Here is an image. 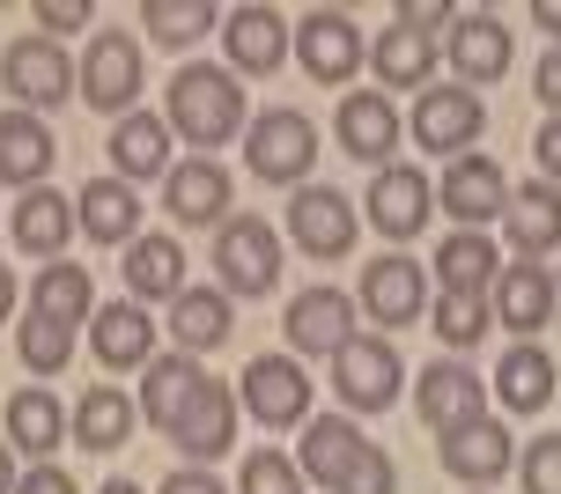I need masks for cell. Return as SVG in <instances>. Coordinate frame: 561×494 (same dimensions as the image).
I'll return each mask as SVG.
<instances>
[{
	"instance_id": "1",
	"label": "cell",
	"mask_w": 561,
	"mask_h": 494,
	"mask_svg": "<svg viewBox=\"0 0 561 494\" xmlns=\"http://www.w3.org/2000/svg\"><path fill=\"white\" fill-rule=\"evenodd\" d=\"M163 126L185 140V148H222V140H237L244 134V89H237V74L185 59V67L170 74Z\"/></svg>"
},
{
	"instance_id": "2",
	"label": "cell",
	"mask_w": 561,
	"mask_h": 494,
	"mask_svg": "<svg viewBox=\"0 0 561 494\" xmlns=\"http://www.w3.org/2000/svg\"><path fill=\"white\" fill-rule=\"evenodd\" d=\"M244 163H252L259 185H288V193H304L310 163H318V126H310L296 104L259 111L252 126H244Z\"/></svg>"
},
{
	"instance_id": "3",
	"label": "cell",
	"mask_w": 561,
	"mask_h": 494,
	"mask_svg": "<svg viewBox=\"0 0 561 494\" xmlns=\"http://www.w3.org/2000/svg\"><path fill=\"white\" fill-rule=\"evenodd\" d=\"M215 274H222V296L237 302H259V296H274V280H280V237H274V221H259V215H229L222 229H215Z\"/></svg>"
},
{
	"instance_id": "4",
	"label": "cell",
	"mask_w": 561,
	"mask_h": 494,
	"mask_svg": "<svg viewBox=\"0 0 561 494\" xmlns=\"http://www.w3.org/2000/svg\"><path fill=\"white\" fill-rule=\"evenodd\" d=\"M0 89L15 96V111H53L82 89V67L59 53L53 37H15L8 59H0Z\"/></svg>"
},
{
	"instance_id": "5",
	"label": "cell",
	"mask_w": 561,
	"mask_h": 494,
	"mask_svg": "<svg viewBox=\"0 0 561 494\" xmlns=\"http://www.w3.org/2000/svg\"><path fill=\"white\" fill-rule=\"evenodd\" d=\"M363 237V207L333 185H304V193L288 199V244L304 251V259H347Z\"/></svg>"
},
{
	"instance_id": "6",
	"label": "cell",
	"mask_w": 561,
	"mask_h": 494,
	"mask_svg": "<svg viewBox=\"0 0 561 494\" xmlns=\"http://www.w3.org/2000/svg\"><path fill=\"white\" fill-rule=\"evenodd\" d=\"M399 384H407V369H399L392 340L355 332V340L333 355V391H340V406H347V413H385L399 399Z\"/></svg>"
},
{
	"instance_id": "7",
	"label": "cell",
	"mask_w": 561,
	"mask_h": 494,
	"mask_svg": "<svg viewBox=\"0 0 561 494\" xmlns=\"http://www.w3.org/2000/svg\"><path fill=\"white\" fill-rule=\"evenodd\" d=\"M237 406H252L259 428H296L310 413V369L296 355H252L237 377Z\"/></svg>"
},
{
	"instance_id": "8",
	"label": "cell",
	"mask_w": 561,
	"mask_h": 494,
	"mask_svg": "<svg viewBox=\"0 0 561 494\" xmlns=\"http://www.w3.org/2000/svg\"><path fill=\"white\" fill-rule=\"evenodd\" d=\"M414 140L428 148V156H473V140H480V126H488V104H480V89H466V82H450V89H421V104H414Z\"/></svg>"
},
{
	"instance_id": "9",
	"label": "cell",
	"mask_w": 561,
	"mask_h": 494,
	"mask_svg": "<svg viewBox=\"0 0 561 494\" xmlns=\"http://www.w3.org/2000/svg\"><path fill=\"white\" fill-rule=\"evenodd\" d=\"M510 193H517V185L503 177V163L473 148V156H458V163L444 170V185H436V207H444L458 229H488V221H503V215H510Z\"/></svg>"
},
{
	"instance_id": "10",
	"label": "cell",
	"mask_w": 561,
	"mask_h": 494,
	"mask_svg": "<svg viewBox=\"0 0 561 494\" xmlns=\"http://www.w3.org/2000/svg\"><path fill=\"white\" fill-rule=\"evenodd\" d=\"M355 302H363L369 325H414L421 310H428V274H421V259H407V251L369 259L363 280H355Z\"/></svg>"
},
{
	"instance_id": "11",
	"label": "cell",
	"mask_w": 561,
	"mask_h": 494,
	"mask_svg": "<svg viewBox=\"0 0 561 494\" xmlns=\"http://www.w3.org/2000/svg\"><path fill=\"white\" fill-rule=\"evenodd\" d=\"M134 96H140V45L126 30H96L82 53V104L134 118Z\"/></svg>"
},
{
	"instance_id": "12",
	"label": "cell",
	"mask_w": 561,
	"mask_h": 494,
	"mask_svg": "<svg viewBox=\"0 0 561 494\" xmlns=\"http://www.w3.org/2000/svg\"><path fill=\"white\" fill-rule=\"evenodd\" d=\"M355 318H363V302L347 296V288H304V296L288 302V347L296 355H325L333 361L347 340H355Z\"/></svg>"
},
{
	"instance_id": "13",
	"label": "cell",
	"mask_w": 561,
	"mask_h": 494,
	"mask_svg": "<svg viewBox=\"0 0 561 494\" xmlns=\"http://www.w3.org/2000/svg\"><path fill=\"white\" fill-rule=\"evenodd\" d=\"M296 59H304L310 82H347L355 67H363V30L355 15H340V8H310L304 23H296Z\"/></svg>"
},
{
	"instance_id": "14",
	"label": "cell",
	"mask_w": 561,
	"mask_h": 494,
	"mask_svg": "<svg viewBox=\"0 0 561 494\" xmlns=\"http://www.w3.org/2000/svg\"><path fill=\"white\" fill-rule=\"evenodd\" d=\"M414 406H421V421H428L436 436H458V428L488 421V377H473L466 361H436V369L414 384Z\"/></svg>"
},
{
	"instance_id": "15",
	"label": "cell",
	"mask_w": 561,
	"mask_h": 494,
	"mask_svg": "<svg viewBox=\"0 0 561 494\" xmlns=\"http://www.w3.org/2000/svg\"><path fill=\"white\" fill-rule=\"evenodd\" d=\"M428 170H414V163H385L377 177H369V229H385L392 244H407V237H421L428 229Z\"/></svg>"
},
{
	"instance_id": "16",
	"label": "cell",
	"mask_w": 561,
	"mask_h": 494,
	"mask_svg": "<svg viewBox=\"0 0 561 494\" xmlns=\"http://www.w3.org/2000/svg\"><path fill=\"white\" fill-rule=\"evenodd\" d=\"M163 215L178 229H222L229 221V170L215 156H193L163 177Z\"/></svg>"
},
{
	"instance_id": "17",
	"label": "cell",
	"mask_w": 561,
	"mask_h": 494,
	"mask_svg": "<svg viewBox=\"0 0 561 494\" xmlns=\"http://www.w3.org/2000/svg\"><path fill=\"white\" fill-rule=\"evenodd\" d=\"M510 59H517V37L503 30L495 8H480V15H458V23H450V67H458V82H466V89L503 82Z\"/></svg>"
},
{
	"instance_id": "18",
	"label": "cell",
	"mask_w": 561,
	"mask_h": 494,
	"mask_svg": "<svg viewBox=\"0 0 561 494\" xmlns=\"http://www.w3.org/2000/svg\"><path fill=\"white\" fill-rule=\"evenodd\" d=\"M495 325H510L517 340H533V332L554 325V302H561V280L539 266V259H517V266H503V280H495Z\"/></svg>"
},
{
	"instance_id": "19",
	"label": "cell",
	"mask_w": 561,
	"mask_h": 494,
	"mask_svg": "<svg viewBox=\"0 0 561 494\" xmlns=\"http://www.w3.org/2000/svg\"><path fill=\"white\" fill-rule=\"evenodd\" d=\"M333 134H340V148L355 156V163H392V148H399V111H392V96L385 89H355V96H340V118H333Z\"/></svg>"
},
{
	"instance_id": "20",
	"label": "cell",
	"mask_w": 561,
	"mask_h": 494,
	"mask_svg": "<svg viewBox=\"0 0 561 494\" xmlns=\"http://www.w3.org/2000/svg\"><path fill=\"white\" fill-rule=\"evenodd\" d=\"M369 443L363 428H355V413H310V428H304V450H296V466H304V480H318V487H333L355 472V458H363Z\"/></svg>"
},
{
	"instance_id": "21",
	"label": "cell",
	"mask_w": 561,
	"mask_h": 494,
	"mask_svg": "<svg viewBox=\"0 0 561 494\" xmlns=\"http://www.w3.org/2000/svg\"><path fill=\"white\" fill-rule=\"evenodd\" d=\"M89 347H96L104 369H148V361H156V318H148L134 296L104 302V310L89 318Z\"/></svg>"
},
{
	"instance_id": "22",
	"label": "cell",
	"mask_w": 561,
	"mask_h": 494,
	"mask_svg": "<svg viewBox=\"0 0 561 494\" xmlns=\"http://www.w3.org/2000/svg\"><path fill=\"white\" fill-rule=\"evenodd\" d=\"M199 384H207L199 355H156L148 369H140V421L170 436V428L185 421V406L199 399Z\"/></svg>"
},
{
	"instance_id": "23",
	"label": "cell",
	"mask_w": 561,
	"mask_h": 494,
	"mask_svg": "<svg viewBox=\"0 0 561 494\" xmlns=\"http://www.w3.org/2000/svg\"><path fill=\"white\" fill-rule=\"evenodd\" d=\"M510 466H517V436H510L503 421H473V428L444 436V472L466 480V487H495Z\"/></svg>"
},
{
	"instance_id": "24",
	"label": "cell",
	"mask_w": 561,
	"mask_h": 494,
	"mask_svg": "<svg viewBox=\"0 0 561 494\" xmlns=\"http://www.w3.org/2000/svg\"><path fill=\"white\" fill-rule=\"evenodd\" d=\"M53 170V126L37 111H0V185H15V199L37 193Z\"/></svg>"
},
{
	"instance_id": "25",
	"label": "cell",
	"mask_w": 561,
	"mask_h": 494,
	"mask_svg": "<svg viewBox=\"0 0 561 494\" xmlns=\"http://www.w3.org/2000/svg\"><path fill=\"white\" fill-rule=\"evenodd\" d=\"M503 280V251L488 244V229H450L436 244V288L444 296H495Z\"/></svg>"
},
{
	"instance_id": "26",
	"label": "cell",
	"mask_w": 561,
	"mask_h": 494,
	"mask_svg": "<svg viewBox=\"0 0 561 494\" xmlns=\"http://www.w3.org/2000/svg\"><path fill=\"white\" fill-rule=\"evenodd\" d=\"M237 413H244V406H237V391L207 377V384H199V399L185 406V421L170 428V443H178L185 458H199V466H207V458H222L229 443H237Z\"/></svg>"
},
{
	"instance_id": "27",
	"label": "cell",
	"mask_w": 561,
	"mask_h": 494,
	"mask_svg": "<svg viewBox=\"0 0 561 494\" xmlns=\"http://www.w3.org/2000/svg\"><path fill=\"white\" fill-rule=\"evenodd\" d=\"M75 221H82L89 244H134L140 237V185H126V177H89L82 199H75Z\"/></svg>"
},
{
	"instance_id": "28",
	"label": "cell",
	"mask_w": 561,
	"mask_h": 494,
	"mask_svg": "<svg viewBox=\"0 0 561 494\" xmlns=\"http://www.w3.org/2000/svg\"><path fill=\"white\" fill-rule=\"evenodd\" d=\"M185 288H193V280H185V244L140 229L134 244H126V296L134 302H178Z\"/></svg>"
},
{
	"instance_id": "29",
	"label": "cell",
	"mask_w": 561,
	"mask_h": 494,
	"mask_svg": "<svg viewBox=\"0 0 561 494\" xmlns=\"http://www.w3.org/2000/svg\"><path fill=\"white\" fill-rule=\"evenodd\" d=\"M170 126L156 118V111H134V118H118L112 126V177H126V185H148V177H170Z\"/></svg>"
},
{
	"instance_id": "30",
	"label": "cell",
	"mask_w": 561,
	"mask_h": 494,
	"mask_svg": "<svg viewBox=\"0 0 561 494\" xmlns=\"http://www.w3.org/2000/svg\"><path fill=\"white\" fill-rule=\"evenodd\" d=\"M503 237L517 244V259L561 251V185H547V177L517 185V193H510V215H503Z\"/></svg>"
},
{
	"instance_id": "31",
	"label": "cell",
	"mask_w": 561,
	"mask_h": 494,
	"mask_svg": "<svg viewBox=\"0 0 561 494\" xmlns=\"http://www.w3.org/2000/svg\"><path fill=\"white\" fill-rule=\"evenodd\" d=\"M222 45H229V74H274L288 59V23L274 8H237V15H222Z\"/></svg>"
},
{
	"instance_id": "32",
	"label": "cell",
	"mask_w": 561,
	"mask_h": 494,
	"mask_svg": "<svg viewBox=\"0 0 561 494\" xmlns=\"http://www.w3.org/2000/svg\"><path fill=\"white\" fill-rule=\"evenodd\" d=\"M67 428H75V413L59 406L45 384H23L15 399H8V443H15L23 458H37V466L67 443Z\"/></svg>"
},
{
	"instance_id": "33",
	"label": "cell",
	"mask_w": 561,
	"mask_h": 494,
	"mask_svg": "<svg viewBox=\"0 0 561 494\" xmlns=\"http://www.w3.org/2000/svg\"><path fill=\"white\" fill-rule=\"evenodd\" d=\"M495 399L510 413H547L554 399V355L539 347V340H517L503 361H495Z\"/></svg>"
},
{
	"instance_id": "34",
	"label": "cell",
	"mask_w": 561,
	"mask_h": 494,
	"mask_svg": "<svg viewBox=\"0 0 561 494\" xmlns=\"http://www.w3.org/2000/svg\"><path fill=\"white\" fill-rule=\"evenodd\" d=\"M30 310L82 332L96 318V280H89V266H45V274L30 280Z\"/></svg>"
},
{
	"instance_id": "35",
	"label": "cell",
	"mask_w": 561,
	"mask_h": 494,
	"mask_svg": "<svg viewBox=\"0 0 561 494\" xmlns=\"http://www.w3.org/2000/svg\"><path fill=\"white\" fill-rule=\"evenodd\" d=\"M369 74L385 89H428V74H436V45L421 37V30L392 23L377 45H369Z\"/></svg>"
},
{
	"instance_id": "36",
	"label": "cell",
	"mask_w": 561,
	"mask_h": 494,
	"mask_svg": "<svg viewBox=\"0 0 561 494\" xmlns=\"http://www.w3.org/2000/svg\"><path fill=\"white\" fill-rule=\"evenodd\" d=\"M170 332H178V355H215L229 340V296L222 288H185L170 302Z\"/></svg>"
},
{
	"instance_id": "37",
	"label": "cell",
	"mask_w": 561,
	"mask_h": 494,
	"mask_svg": "<svg viewBox=\"0 0 561 494\" xmlns=\"http://www.w3.org/2000/svg\"><path fill=\"white\" fill-rule=\"evenodd\" d=\"M15 244L23 251H37V259H53L67 237H75V199H59L53 185H37V193H23L15 199Z\"/></svg>"
},
{
	"instance_id": "38",
	"label": "cell",
	"mask_w": 561,
	"mask_h": 494,
	"mask_svg": "<svg viewBox=\"0 0 561 494\" xmlns=\"http://www.w3.org/2000/svg\"><path fill=\"white\" fill-rule=\"evenodd\" d=\"M126 436H134V399L118 384H89L75 399V443L82 450H118Z\"/></svg>"
},
{
	"instance_id": "39",
	"label": "cell",
	"mask_w": 561,
	"mask_h": 494,
	"mask_svg": "<svg viewBox=\"0 0 561 494\" xmlns=\"http://www.w3.org/2000/svg\"><path fill=\"white\" fill-rule=\"evenodd\" d=\"M222 23L207 0H140V30L156 37V45H193V37H207V30Z\"/></svg>"
},
{
	"instance_id": "40",
	"label": "cell",
	"mask_w": 561,
	"mask_h": 494,
	"mask_svg": "<svg viewBox=\"0 0 561 494\" xmlns=\"http://www.w3.org/2000/svg\"><path fill=\"white\" fill-rule=\"evenodd\" d=\"M15 355H23L30 377H59V369L75 361V325H53V318L30 310L23 325H15Z\"/></svg>"
},
{
	"instance_id": "41",
	"label": "cell",
	"mask_w": 561,
	"mask_h": 494,
	"mask_svg": "<svg viewBox=\"0 0 561 494\" xmlns=\"http://www.w3.org/2000/svg\"><path fill=\"white\" fill-rule=\"evenodd\" d=\"M436 340L444 347H480L488 340V296H436Z\"/></svg>"
},
{
	"instance_id": "42",
	"label": "cell",
	"mask_w": 561,
	"mask_h": 494,
	"mask_svg": "<svg viewBox=\"0 0 561 494\" xmlns=\"http://www.w3.org/2000/svg\"><path fill=\"white\" fill-rule=\"evenodd\" d=\"M237 494H304V466L280 458V450H252L237 472Z\"/></svg>"
},
{
	"instance_id": "43",
	"label": "cell",
	"mask_w": 561,
	"mask_h": 494,
	"mask_svg": "<svg viewBox=\"0 0 561 494\" xmlns=\"http://www.w3.org/2000/svg\"><path fill=\"white\" fill-rule=\"evenodd\" d=\"M517 480H525V494H561V436L554 428L517 450Z\"/></svg>"
},
{
	"instance_id": "44",
	"label": "cell",
	"mask_w": 561,
	"mask_h": 494,
	"mask_svg": "<svg viewBox=\"0 0 561 494\" xmlns=\"http://www.w3.org/2000/svg\"><path fill=\"white\" fill-rule=\"evenodd\" d=\"M340 494H399V466L377 450V443H369L363 458H355V472L340 480Z\"/></svg>"
},
{
	"instance_id": "45",
	"label": "cell",
	"mask_w": 561,
	"mask_h": 494,
	"mask_svg": "<svg viewBox=\"0 0 561 494\" xmlns=\"http://www.w3.org/2000/svg\"><path fill=\"white\" fill-rule=\"evenodd\" d=\"M533 96H539V111H547V118H561V45H547V53H539Z\"/></svg>"
},
{
	"instance_id": "46",
	"label": "cell",
	"mask_w": 561,
	"mask_h": 494,
	"mask_svg": "<svg viewBox=\"0 0 561 494\" xmlns=\"http://www.w3.org/2000/svg\"><path fill=\"white\" fill-rule=\"evenodd\" d=\"M399 23H407V30H421V37H428V30H450V23H458V15H450L444 0H407V8H399Z\"/></svg>"
},
{
	"instance_id": "47",
	"label": "cell",
	"mask_w": 561,
	"mask_h": 494,
	"mask_svg": "<svg viewBox=\"0 0 561 494\" xmlns=\"http://www.w3.org/2000/svg\"><path fill=\"white\" fill-rule=\"evenodd\" d=\"M533 156H539V177H547V185H561V118H547V126H539Z\"/></svg>"
},
{
	"instance_id": "48",
	"label": "cell",
	"mask_w": 561,
	"mask_h": 494,
	"mask_svg": "<svg viewBox=\"0 0 561 494\" xmlns=\"http://www.w3.org/2000/svg\"><path fill=\"white\" fill-rule=\"evenodd\" d=\"M37 23H45V30H82L89 23V0H37Z\"/></svg>"
},
{
	"instance_id": "49",
	"label": "cell",
	"mask_w": 561,
	"mask_h": 494,
	"mask_svg": "<svg viewBox=\"0 0 561 494\" xmlns=\"http://www.w3.org/2000/svg\"><path fill=\"white\" fill-rule=\"evenodd\" d=\"M156 494H229V487L215 480V472H199V466H178V472H170V480H163Z\"/></svg>"
},
{
	"instance_id": "50",
	"label": "cell",
	"mask_w": 561,
	"mask_h": 494,
	"mask_svg": "<svg viewBox=\"0 0 561 494\" xmlns=\"http://www.w3.org/2000/svg\"><path fill=\"white\" fill-rule=\"evenodd\" d=\"M15 494H75V480H67V472L45 458V466H30V472H23V487H15Z\"/></svg>"
},
{
	"instance_id": "51",
	"label": "cell",
	"mask_w": 561,
	"mask_h": 494,
	"mask_svg": "<svg viewBox=\"0 0 561 494\" xmlns=\"http://www.w3.org/2000/svg\"><path fill=\"white\" fill-rule=\"evenodd\" d=\"M533 23L547 30V37H561V0H539V8H533Z\"/></svg>"
},
{
	"instance_id": "52",
	"label": "cell",
	"mask_w": 561,
	"mask_h": 494,
	"mask_svg": "<svg viewBox=\"0 0 561 494\" xmlns=\"http://www.w3.org/2000/svg\"><path fill=\"white\" fill-rule=\"evenodd\" d=\"M8 310H15V266H0V325H8Z\"/></svg>"
},
{
	"instance_id": "53",
	"label": "cell",
	"mask_w": 561,
	"mask_h": 494,
	"mask_svg": "<svg viewBox=\"0 0 561 494\" xmlns=\"http://www.w3.org/2000/svg\"><path fill=\"white\" fill-rule=\"evenodd\" d=\"M15 487H23V480H15V450L0 443V494H15Z\"/></svg>"
},
{
	"instance_id": "54",
	"label": "cell",
	"mask_w": 561,
	"mask_h": 494,
	"mask_svg": "<svg viewBox=\"0 0 561 494\" xmlns=\"http://www.w3.org/2000/svg\"><path fill=\"white\" fill-rule=\"evenodd\" d=\"M96 494H140V487H134V480H104Z\"/></svg>"
},
{
	"instance_id": "55",
	"label": "cell",
	"mask_w": 561,
	"mask_h": 494,
	"mask_svg": "<svg viewBox=\"0 0 561 494\" xmlns=\"http://www.w3.org/2000/svg\"><path fill=\"white\" fill-rule=\"evenodd\" d=\"M473 494H488V487H473Z\"/></svg>"
},
{
	"instance_id": "56",
	"label": "cell",
	"mask_w": 561,
	"mask_h": 494,
	"mask_svg": "<svg viewBox=\"0 0 561 494\" xmlns=\"http://www.w3.org/2000/svg\"><path fill=\"white\" fill-rule=\"evenodd\" d=\"M554 280H561V274H554Z\"/></svg>"
}]
</instances>
